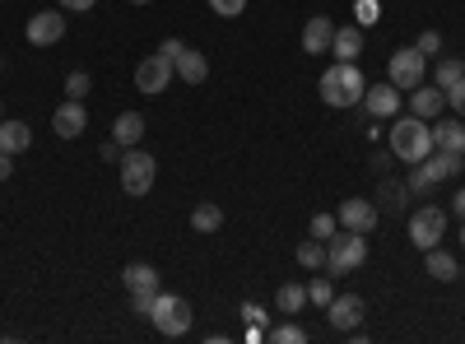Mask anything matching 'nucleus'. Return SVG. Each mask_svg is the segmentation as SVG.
Here are the masks:
<instances>
[{"instance_id": "obj_1", "label": "nucleus", "mask_w": 465, "mask_h": 344, "mask_svg": "<svg viewBox=\"0 0 465 344\" xmlns=\"http://www.w3.org/2000/svg\"><path fill=\"white\" fill-rule=\"evenodd\" d=\"M317 89H322V103H326V107H359L368 80H363V70H359L354 61H335V65L322 74Z\"/></svg>"}, {"instance_id": "obj_2", "label": "nucleus", "mask_w": 465, "mask_h": 344, "mask_svg": "<svg viewBox=\"0 0 465 344\" xmlns=\"http://www.w3.org/2000/svg\"><path fill=\"white\" fill-rule=\"evenodd\" d=\"M391 154L401 159V163H419V159H429L433 154V126L423 122V117H401L396 126H391Z\"/></svg>"}, {"instance_id": "obj_3", "label": "nucleus", "mask_w": 465, "mask_h": 344, "mask_svg": "<svg viewBox=\"0 0 465 344\" xmlns=\"http://www.w3.org/2000/svg\"><path fill=\"white\" fill-rule=\"evenodd\" d=\"M359 265H368V233H335L331 242H326V270H331V280L335 275H349V270H359Z\"/></svg>"}, {"instance_id": "obj_4", "label": "nucleus", "mask_w": 465, "mask_h": 344, "mask_svg": "<svg viewBox=\"0 0 465 344\" xmlns=\"http://www.w3.org/2000/svg\"><path fill=\"white\" fill-rule=\"evenodd\" d=\"M149 321L159 326V335H168V339H182V335L191 330V321H196V312H191V302H186L182 293H163V289H159V298H153V312H149Z\"/></svg>"}, {"instance_id": "obj_5", "label": "nucleus", "mask_w": 465, "mask_h": 344, "mask_svg": "<svg viewBox=\"0 0 465 344\" xmlns=\"http://www.w3.org/2000/svg\"><path fill=\"white\" fill-rule=\"evenodd\" d=\"M423 74H429V56H419V47H401V52H391V61H386V80H391L401 93L419 89Z\"/></svg>"}, {"instance_id": "obj_6", "label": "nucleus", "mask_w": 465, "mask_h": 344, "mask_svg": "<svg viewBox=\"0 0 465 344\" xmlns=\"http://www.w3.org/2000/svg\"><path fill=\"white\" fill-rule=\"evenodd\" d=\"M153 172H159V163H153V154H144V149L131 144L122 154V191H126V196H149Z\"/></svg>"}, {"instance_id": "obj_7", "label": "nucleus", "mask_w": 465, "mask_h": 344, "mask_svg": "<svg viewBox=\"0 0 465 344\" xmlns=\"http://www.w3.org/2000/svg\"><path fill=\"white\" fill-rule=\"evenodd\" d=\"M442 233H447V210L423 205V210H414V214H410V242H414L419 251L438 247V242H442Z\"/></svg>"}, {"instance_id": "obj_8", "label": "nucleus", "mask_w": 465, "mask_h": 344, "mask_svg": "<svg viewBox=\"0 0 465 344\" xmlns=\"http://www.w3.org/2000/svg\"><path fill=\"white\" fill-rule=\"evenodd\" d=\"M173 61L163 56V52H153V56H144L140 65H135V89L140 93H163L168 84H173Z\"/></svg>"}, {"instance_id": "obj_9", "label": "nucleus", "mask_w": 465, "mask_h": 344, "mask_svg": "<svg viewBox=\"0 0 465 344\" xmlns=\"http://www.w3.org/2000/svg\"><path fill=\"white\" fill-rule=\"evenodd\" d=\"M335 219H340V228H349V233H372V228H377V205L349 196V201H340Z\"/></svg>"}, {"instance_id": "obj_10", "label": "nucleus", "mask_w": 465, "mask_h": 344, "mask_svg": "<svg viewBox=\"0 0 465 344\" xmlns=\"http://www.w3.org/2000/svg\"><path fill=\"white\" fill-rule=\"evenodd\" d=\"M326 312H331V326L349 335L354 326H363V312H368V302H363L359 293H344V298H331V302H326Z\"/></svg>"}, {"instance_id": "obj_11", "label": "nucleus", "mask_w": 465, "mask_h": 344, "mask_svg": "<svg viewBox=\"0 0 465 344\" xmlns=\"http://www.w3.org/2000/svg\"><path fill=\"white\" fill-rule=\"evenodd\" d=\"M52 131L61 135V140H74V135H84L89 131V112H84V103H74V98H65L56 112H52Z\"/></svg>"}, {"instance_id": "obj_12", "label": "nucleus", "mask_w": 465, "mask_h": 344, "mask_svg": "<svg viewBox=\"0 0 465 344\" xmlns=\"http://www.w3.org/2000/svg\"><path fill=\"white\" fill-rule=\"evenodd\" d=\"M65 37V15L61 10H43V15H33L28 19V43L33 47H52Z\"/></svg>"}, {"instance_id": "obj_13", "label": "nucleus", "mask_w": 465, "mask_h": 344, "mask_svg": "<svg viewBox=\"0 0 465 344\" xmlns=\"http://www.w3.org/2000/svg\"><path fill=\"white\" fill-rule=\"evenodd\" d=\"M363 107H368V117H396L401 112V89L386 80V84H368L363 89Z\"/></svg>"}, {"instance_id": "obj_14", "label": "nucleus", "mask_w": 465, "mask_h": 344, "mask_svg": "<svg viewBox=\"0 0 465 344\" xmlns=\"http://www.w3.org/2000/svg\"><path fill=\"white\" fill-rule=\"evenodd\" d=\"M442 107H447V89H438V84H419V89H410V112H414V117L438 122V117H442Z\"/></svg>"}, {"instance_id": "obj_15", "label": "nucleus", "mask_w": 465, "mask_h": 344, "mask_svg": "<svg viewBox=\"0 0 465 344\" xmlns=\"http://www.w3.org/2000/svg\"><path fill=\"white\" fill-rule=\"evenodd\" d=\"M331 37H335V24H331L326 15L307 19V28H302V52H307V56H322V52H331Z\"/></svg>"}, {"instance_id": "obj_16", "label": "nucleus", "mask_w": 465, "mask_h": 344, "mask_svg": "<svg viewBox=\"0 0 465 344\" xmlns=\"http://www.w3.org/2000/svg\"><path fill=\"white\" fill-rule=\"evenodd\" d=\"M173 70L182 74V80H186L191 89H196V84H205V80H210V61H205L201 52H191V47H182V52L173 56Z\"/></svg>"}, {"instance_id": "obj_17", "label": "nucleus", "mask_w": 465, "mask_h": 344, "mask_svg": "<svg viewBox=\"0 0 465 344\" xmlns=\"http://www.w3.org/2000/svg\"><path fill=\"white\" fill-rule=\"evenodd\" d=\"M122 284H126L131 293H159V270H153V265H144V260H131L126 270H122Z\"/></svg>"}, {"instance_id": "obj_18", "label": "nucleus", "mask_w": 465, "mask_h": 344, "mask_svg": "<svg viewBox=\"0 0 465 344\" xmlns=\"http://www.w3.org/2000/svg\"><path fill=\"white\" fill-rule=\"evenodd\" d=\"M414 168H419L423 177H429L433 186H442V182H447V177L460 168V159H456V154H442V149H433V154H429V159H419Z\"/></svg>"}, {"instance_id": "obj_19", "label": "nucleus", "mask_w": 465, "mask_h": 344, "mask_svg": "<svg viewBox=\"0 0 465 344\" xmlns=\"http://www.w3.org/2000/svg\"><path fill=\"white\" fill-rule=\"evenodd\" d=\"M433 149L465 159V126H460V122H442V126H433Z\"/></svg>"}, {"instance_id": "obj_20", "label": "nucleus", "mask_w": 465, "mask_h": 344, "mask_svg": "<svg viewBox=\"0 0 465 344\" xmlns=\"http://www.w3.org/2000/svg\"><path fill=\"white\" fill-rule=\"evenodd\" d=\"M359 52H363V28H335L331 56L335 61H359Z\"/></svg>"}, {"instance_id": "obj_21", "label": "nucleus", "mask_w": 465, "mask_h": 344, "mask_svg": "<svg viewBox=\"0 0 465 344\" xmlns=\"http://www.w3.org/2000/svg\"><path fill=\"white\" fill-rule=\"evenodd\" d=\"M112 140L126 144V149L140 144V140H144V117H140V112H122V117L112 122Z\"/></svg>"}, {"instance_id": "obj_22", "label": "nucleus", "mask_w": 465, "mask_h": 344, "mask_svg": "<svg viewBox=\"0 0 465 344\" xmlns=\"http://www.w3.org/2000/svg\"><path fill=\"white\" fill-rule=\"evenodd\" d=\"M28 144H33V131L24 122H5V117H0V149H5V154H24Z\"/></svg>"}, {"instance_id": "obj_23", "label": "nucleus", "mask_w": 465, "mask_h": 344, "mask_svg": "<svg viewBox=\"0 0 465 344\" xmlns=\"http://www.w3.org/2000/svg\"><path fill=\"white\" fill-rule=\"evenodd\" d=\"M423 270H429L433 280H456V275H460V270H456V256L442 251V247H429V251H423Z\"/></svg>"}, {"instance_id": "obj_24", "label": "nucleus", "mask_w": 465, "mask_h": 344, "mask_svg": "<svg viewBox=\"0 0 465 344\" xmlns=\"http://www.w3.org/2000/svg\"><path fill=\"white\" fill-rule=\"evenodd\" d=\"M405 205H410V186L386 177V182H381V210H386V214H405Z\"/></svg>"}, {"instance_id": "obj_25", "label": "nucleus", "mask_w": 465, "mask_h": 344, "mask_svg": "<svg viewBox=\"0 0 465 344\" xmlns=\"http://www.w3.org/2000/svg\"><path fill=\"white\" fill-rule=\"evenodd\" d=\"M275 308H280L284 317H298V312L307 308V284H284V289L275 293Z\"/></svg>"}, {"instance_id": "obj_26", "label": "nucleus", "mask_w": 465, "mask_h": 344, "mask_svg": "<svg viewBox=\"0 0 465 344\" xmlns=\"http://www.w3.org/2000/svg\"><path fill=\"white\" fill-rule=\"evenodd\" d=\"M460 80H465V61H460V56H442L438 70H433V84H438V89H451V84H460Z\"/></svg>"}, {"instance_id": "obj_27", "label": "nucleus", "mask_w": 465, "mask_h": 344, "mask_svg": "<svg viewBox=\"0 0 465 344\" xmlns=\"http://www.w3.org/2000/svg\"><path fill=\"white\" fill-rule=\"evenodd\" d=\"M219 223H223V210L210 205V201L191 210V228H196V233H219Z\"/></svg>"}, {"instance_id": "obj_28", "label": "nucleus", "mask_w": 465, "mask_h": 344, "mask_svg": "<svg viewBox=\"0 0 465 344\" xmlns=\"http://www.w3.org/2000/svg\"><path fill=\"white\" fill-rule=\"evenodd\" d=\"M298 265H302V270H322V265H326V242H317V238H307V242H298Z\"/></svg>"}, {"instance_id": "obj_29", "label": "nucleus", "mask_w": 465, "mask_h": 344, "mask_svg": "<svg viewBox=\"0 0 465 344\" xmlns=\"http://www.w3.org/2000/svg\"><path fill=\"white\" fill-rule=\"evenodd\" d=\"M270 344H302L307 339V330L302 326H293V321H284V326H270V335H265Z\"/></svg>"}, {"instance_id": "obj_30", "label": "nucleus", "mask_w": 465, "mask_h": 344, "mask_svg": "<svg viewBox=\"0 0 465 344\" xmlns=\"http://www.w3.org/2000/svg\"><path fill=\"white\" fill-rule=\"evenodd\" d=\"M89 89H94V84H89V74H84V70H70V74H65V98L84 103V98H89Z\"/></svg>"}, {"instance_id": "obj_31", "label": "nucleus", "mask_w": 465, "mask_h": 344, "mask_svg": "<svg viewBox=\"0 0 465 344\" xmlns=\"http://www.w3.org/2000/svg\"><path fill=\"white\" fill-rule=\"evenodd\" d=\"M331 298H335V284H331V275H317L312 284H307V302H317V308H326Z\"/></svg>"}, {"instance_id": "obj_32", "label": "nucleus", "mask_w": 465, "mask_h": 344, "mask_svg": "<svg viewBox=\"0 0 465 344\" xmlns=\"http://www.w3.org/2000/svg\"><path fill=\"white\" fill-rule=\"evenodd\" d=\"M307 233H312L317 242H331V238L340 233V219H335V214H317V219H312V228H307Z\"/></svg>"}, {"instance_id": "obj_33", "label": "nucleus", "mask_w": 465, "mask_h": 344, "mask_svg": "<svg viewBox=\"0 0 465 344\" xmlns=\"http://www.w3.org/2000/svg\"><path fill=\"white\" fill-rule=\"evenodd\" d=\"M205 5H210L214 15H223V19H238V15L247 10V0H205Z\"/></svg>"}, {"instance_id": "obj_34", "label": "nucleus", "mask_w": 465, "mask_h": 344, "mask_svg": "<svg viewBox=\"0 0 465 344\" xmlns=\"http://www.w3.org/2000/svg\"><path fill=\"white\" fill-rule=\"evenodd\" d=\"M419 56H433V52H442V33L438 28H429V33H419Z\"/></svg>"}, {"instance_id": "obj_35", "label": "nucleus", "mask_w": 465, "mask_h": 344, "mask_svg": "<svg viewBox=\"0 0 465 344\" xmlns=\"http://www.w3.org/2000/svg\"><path fill=\"white\" fill-rule=\"evenodd\" d=\"M405 186H410V196H429V191H438V186H433V182H429V177H423V172H419V168H414V172H410V182H405Z\"/></svg>"}, {"instance_id": "obj_36", "label": "nucleus", "mask_w": 465, "mask_h": 344, "mask_svg": "<svg viewBox=\"0 0 465 344\" xmlns=\"http://www.w3.org/2000/svg\"><path fill=\"white\" fill-rule=\"evenodd\" d=\"M447 107H456V117H460V122H465V80H460V84H451V89H447Z\"/></svg>"}, {"instance_id": "obj_37", "label": "nucleus", "mask_w": 465, "mask_h": 344, "mask_svg": "<svg viewBox=\"0 0 465 344\" xmlns=\"http://www.w3.org/2000/svg\"><path fill=\"white\" fill-rule=\"evenodd\" d=\"M153 298H159V293H131V308H135L140 317H149V312H153Z\"/></svg>"}, {"instance_id": "obj_38", "label": "nucleus", "mask_w": 465, "mask_h": 344, "mask_svg": "<svg viewBox=\"0 0 465 344\" xmlns=\"http://www.w3.org/2000/svg\"><path fill=\"white\" fill-rule=\"evenodd\" d=\"M242 317H247L252 326H265V308H261V302H242Z\"/></svg>"}, {"instance_id": "obj_39", "label": "nucleus", "mask_w": 465, "mask_h": 344, "mask_svg": "<svg viewBox=\"0 0 465 344\" xmlns=\"http://www.w3.org/2000/svg\"><path fill=\"white\" fill-rule=\"evenodd\" d=\"M56 5H61V10H70V15H84V10H94V5H98V0H56Z\"/></svg>"}, {"instance_id": "obj_40", "label": "nucleus", "mask_w": 465, "mask_h": 344, "mask_svg": "<svg viewBox=\"0 0 465 344\" xmlns=\"http://www.w3.org/2000/svg\"><path fill=\"white\" fill-rule=\"evenodd\" d=\"M182 47H186V43H182V37H163V43H159V52H163L168 61H173V56H177Z\"/></svg>"}, {"instance_id": "obj_41", "label": "nucleus", "mask_w": 465, "mask_h": 344, "mask_svg": "<svg viewBox=\"0 0 465 344\" xmlns=\"http://www.w3.org/2000/svg\"><path fill=\"white\" fill-rule=\"evenodd\" d=\"M377 19V0H359V24H372Z\"/></svg>"}, {"instance_id": "obj_42", "label": "nucleus", "mask_w": 465, "mask_h": 344, "mask_svg": "<svg viewBox=\"0 0 465 344\" xmlns=\"http://www.w3.org/2000/svg\"><path fill=\"white\" fill-rule=\"evenodd\" d=\"M10 159H15V154H5V149H0V182H5V177L15 172V163H10Z\"/></svg>"}, {"instance_id": "obj_43", "label": "nucleus", "mask_w": 465, "mask_h": 344, "mask_svg": "<svg viewBox=\"0 0 465 344\" xmlns=\"http://www.w3.org/2000/svg\"><path fill=\"white\" fill-rule=\"evenodd\" d=\"M456 219H465V186L456 191Z\"/></svg>"}, {"instance_id": "obj_44", "label": "nucleus", "mask_w": 465, "mask_h": 344, "mask_svg": "<svg viewBox=\"0 0 465 344\" xmlns=\"http://www.w3.org/2000/svg\"><path fill=\"white\" fill-rule=\"evenodd\" d=\"M460 247H465V219H460Z\"/></svg>"}, {"instance_id": "obj_45", "label": "nucleus", "mask_w": 465, "mask_h": 344, "mask_svg": "<svg viewBox=\"0 0 465 344\" xmlns=\"http://www.w3.org/2000/svg\"><path fill=\"white\" fill-rule=\"evenodd\" d=\"M131 5H149V0H131Z\"/></svg>"}, {"instance_id": "obj_46", "label": "nucleus", "mask_w": 465, "mask_h": 344, "mask_svg": "<svg viewBox=\"0 0 465 344\" xmlns=\"http://www.w3.org/2000/svg\"><path fill=\"white\" fill-rule=\"evenodd\" d=\"M460 275H465V270H460Z\"/></svg>"}]
</instances>
